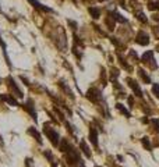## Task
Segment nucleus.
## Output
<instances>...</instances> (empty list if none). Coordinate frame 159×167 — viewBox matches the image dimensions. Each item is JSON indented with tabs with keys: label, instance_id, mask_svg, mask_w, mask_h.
<instances>
[{
	"label": "nucleus",
	"instance_id": "f257e3e1",
	"mask_svg": "<svg viewBox=\"0 0 159 167\" xmlns=\"http://www.w3.org/2000/svg\"><path fill=\"white\" fill-rule=\"evenodd\" d=\"M43 134H45V137L50 141V143L54 146V148H59V143H60V135H59V132H57L54 128H52L48 123L43 125Z\"/></svg>",
	"mask_w": 159,
	"mask_h": 167
},
{
	"label": "nucleus",
	"instance_id": "f03ea898",
	"mask_svg": "<svg viewBox=\"0 0 159 167\" xmlns=\"http://www.w3.org/2000/svg\"><path fill=\"white\" fill-rule=\"evenodd\" d=\"M6 85H7V88L10 89V92H11V95L13 96H17L18 99H22L24 97V93H22V91L20 89V86L17 85V82H15V79L13 78L11 75H9L6 78Z\"/></svg>",
	"mask_w": 159,
	"mask_h": 167
},
{
	"label": "nucleus",
	"instance_id": "7ed1b4c3",
	"mask_svg": "<svg viewBox=\"0 0 159 167\" xmlns=\"http://www.w3.org/2000/svg\"><path fill=\"white\" fill-rule=\"evenodd\" d=\"M22 109L28 113V114L32 117L34 121H38V114H36V110H35V103H34L32 99H27L24 104H22Z\"/></svg>",
	"mask_w": 159,
	"mask_h": 167
},
{
	"label": "nucleus",
	"instance_id": "20e7f679",
	"mask_svg": "<svg viewBox=\"0 0 159 167\" xmlns=\"http://www.w3.org/2000/svg\"><path fill=\"white\" fill-rule=\"evenodd\" d=\"M87 99L91 100L92 103H98V102L102 100V93H101V91L96 89V88H89L87 91Z\"/></svg>",
	"mask_w": 159,
	"mask_h": 167
},
{
	"label": "nucleus",
	"instance_id": "39448f33",
	"mask_svg": "<svg viewBox=\"0 0 159 167\" xmlns=\"http://www.w3.org/2000/svg\"><path fill=\"white\" fill-rule=\"evenodd\" d=\"M0 99L3 100V102H6L9 106H13V107H17L20 106V103H18V100L15 99L13 95L10 93H0Z\"/></svg>",
	"mask_w": 159,
	"mask_h": 167
},
{
	"label": "nucleus",
	"instance_id": "423d86ee",
	"mask_svg": "<svg viewBox=\"0 0 159 167\" xmlns=\"http://www.w3.org/2000/svg\"><path fill=\"white\" fill-rule=\"evenodd\" d=\"M27 134L30 135V137H32L34 139L39 143V145H42V142H43V141H42V135H41V132L38 131V128H35V127L27 128Z\"/></svg>",
	"mask_w": 159,
	"mask_h": 167
},
{
	"label": "nucleus",
	"instance_id": "0eeeda50",
	"mask_svg": "<svg viewBox=\"0 0 159 167\" xmlns=\"http://www.w3.org/2000/svg\"><path fill=\"white\" fill-rule=\"evenodd\" d=\"M135 42H137L138 45L147 46L148 43H149V36H148V35L144 32V31H140V32L137 33V38H135Z\"/></svg>",
	"mask_w": 159,
	"mask_h": 167
},
{
	"label": "nucleus",
	"instance_id": "6e6552de",
	"mask_svg": "<svg viewBox=\"0 0 159 167\" xmlns=\"http://www.w3.org/2000/svg\"><path fill=\"white\" fill-rule=\"evenodd\" d=\"M127 82H129L130 88L134 91V93L137 95V96L142 97V91H141V88H140V85L137 84V81H134V79H131V78H127Z\"/></svg>",
	"mask_w": 159,
	"mask_h": 167
},
{
	"label": "nucleus",
	"instance_id": "1a4fd4ad",
	"mask_svg": "<svg viewBox=\"0 0 159 167\" xmlns=\"http://www.w3.org/2000/svg\"><path fill=\"white\" fill-rule=\"evenodd\" d=\"M88 138H89L91 143H92L95 148H98V131H96V128L92 127V125L89 127V135H88Z\"/></svg>",
	"mask_w": 159,
	"mask_h": 167
},
{
	"label": "nucleus",
	"instance_id": "9d476101",
	"mask_svg": "<svg viewBox=\"0 0 159 167\" xmlns=\"http://www.w3.org/2000/svg\"><path fill=\"white\" fill-rule=\"evenodd\" d=\"M31 4H32L35 9H38V10H41V11H45V13H53V10L50 9V7H48V6H45V4H42V3H39L38 0H28Z\"/></svg>",
	"mask_w": 159,
	"mask_h": 167
},
{
	"label": "nucleus",
	"instance_id": "9b49d317",
	"mask_svg": "<svg viewBox=\"0 0 159 167\" xmlns=\"http://www.w3.org/2000/svg\"><path fill=\"white\" fill-rule=\"evenodd\" d=\"M71 143L69 142V141L66 139V138H63V139H60V143H59V149H60L62 153H66L70 150V148H71Z\"/></svg>",
	"mask_w": 159,
	"mask_h": 167
},
{
	"label": "nucleus",
	"instance_id": "f8f14e48",
	"mask_svg": "<svg viewBox=\"0 0 159 167\" xmlns=\"http://www.w3.org/2000/svg\"><path fill=\"white\" fill-rule=\"evenodd\" d=\"M80 149H81V152L84 153V155L87 156V158H91V156H92V153H91V149H89V146L87 145V142H85L84 139H82L81 142H80Z\"/></svg>",
	"mask_w": 159,
	"mask_h": 167
},
{
	"label": "nucleus",
	"instance_id": "ddd939ff",
	"mask_svg": "<svg viewBox=\"0 0 159 167\" xmlns=\"http://www.w3.org/2000/svg\"><path fill=\"white\" fill-rule=\"evenodd\" d=\"M43 156H45V159L49 161V163H50L52 167H57L56 160H54V158H53V155H52L50 150H43Z\"/></svg>",
	"mask_w": 159,
	"mask_h": 167
},
{
	"label": "nucleus",
	"instance_id": "4468645a",
	"mask_svg": "<svg viewBox=\"0 0 159 167\" xmlns=\"http://www.w3.org/2000/svg\"><path fill=\"white\" fill-rule=\"evenodd\" d=\"M0 47L3 49V55H4V57H6V63H7V66L11 68V61H10V57H9V55H7V52H6V43L3 42V39H2V36H0Z\"/></svg>",
	"mask_w": 159,
	"mask_h": 167
},
{
	"label": "nucleus",
	"instance_id": "2eb2a0df",
	"mask_svg": "<svg viewBox=\"0 0 159 167\" xmlns=\"http://www.w3.org/2000/svg\"><path fill=\"white\" fill-rule=\"evenodd\" d=\"M108 15H110V17L114 20V21H119V22H127V20L124 18L123 15H120V14H119V13H116V11H112V13H109Z\"/></svg>",
	"mask_w": 159,
	"mask_h": 167
},
{
	"label": "nucleus",
	"instance_id": "dca6fc26",
	"mask_svg": "<svg viewBox=\"0 0 159 167\" xmlns=\"http://www.w3.org/2000/svg\"><path fill=\"white\" fill-rule=\"evenodd\" d=\"M59 86H60V88L63 89L64 92H66V93H67V96H70V97H71V99H74V95H73L71 89H70L69 86H67V85H66V84H64L63 81H59Z\"/></svg>",
	"mask_w": 159,
	"mask_h": 167
},
{
	"label": "nucleus",
	"instance_id": "f3484780",
	"mask_svg": "<svg viewBox=\"0 0 159 167\" xmlns=\"http://www.w3.org/2000/svg\"><path fill=\"white\" fill-rule=\"evenodd\" d=\"M153 60V52L152 50H148V52H145L144 55H142V61L144 63H149V61Z\"/></svg>",
	"mask_w": 159,
	"mask_h": 167
},
{
	"label": "nucleus",
	"instance_id": "a211bd4d",
	"mask_svg": "<svg viewBox=\"0 0 159 167\" xmlns=\"http://www.w3.org/2000/svg\"><path fill=\"white\" fill-rule=\"evenodd\" d=\"M138 75H140V78H141L142 81L145 82V84H151V79H149V77L147 75V73H145V71L142 70V68H140V70H138Z\"/></svg>",
	"mask_w": 159,
	"mask_h": 167
},
{
	"label": "nucleus",
	"instance_id": "6ab92c4d",
	"mask_svg": "<svg viewBox=\"0 0 159 167\" xmlns=\"http://www.w3.org/2000/svg\"><path fill=\"white\" fill-rule=\"evenodd\" d=\"M88 11H89V14H91V17L92 18H99V15H101V11H99V9H96V7H89L88 9Z\"/></svg>",
	"mask_w": 159,
	"mask_h": 167
},
{
	"label": "nucleus",
	"instance_id": "aec40b11",
	"mask_svg": "<svg viewBox=\"0 0 159 167\" xmlns=\"http://www.w3.org/2000/svg\"><path fill=\"white\" fill-rule=\"evenodd\" d=\"M116 109L119 110V112H120L123 116H126V117H130V113L127 112V110H126V107H124L121 103H117V104H116Z\"/></svg>",
	"mask_w": 159,
	"mask_h": 167
},
{
	"label": "nucleus",
	"instance_id": "412c9836",
	"mask_svg": "<svg viewBox=\"0 0 159 167\" xmlns=\"http://www.w3.org/2000/svg\"><path fill=\"white\" fill-rule=\"evenodd\" d=\"M141 142H142V145H144V148L147 149V150H151V149H152V146H151V142H149V138H148V137H144V138H142Z\"/></svg>",
	"mask_w": 159,
	"mask_h": 167
},
{
	"label": "nucleus",
	"instance_id": "4be33fe9",
	"mask_svg": "<svg viewBox=\"0 0 159 167\" xmlns=\"http://www.w3.org/2000/svg\"><path fill=\"white\" fill-rule=\"evenodd\" d=\"M106 25H108V28H109V29H110V31H113L114 29V20L113 18H112V17H110V15H108V18H106Z\"/></svg>",
	"mask_w": 159,
	"mask_h": 167
},
{
	"label": "nucleus",
	"instance_id": "5701e85b",
	"mask_svg": "<svg viewBox=\"0 0 159 167\" xmlns=\"http://www.w3.org/2000/svg\"><path fill=\"white\" fill-rule=\"evenodd\" d=\"M24 166H25V167H35V163H34V159H31V158H25V160H24Z\"/></svg>",
	"mask_w": 159,
	"mask_h": 167
},
{
	"label": "nucleus",
	"instance_id": "b1692460",
	"mask_svg": "<svg viewBox=\"0 0 159 167\" xmlns=\"http://www.w3.org/2000/svg\"><path fill=\"white\" fill-rule=\"evenodd\" d=\"M135 17H137L140 21H142V22H147L148 20H147V17H145V14L144 13H141V11H138V13H135Z\"/></svg>",
	"mask_w": 159,
	"mask_h": 167
},
{
	"label": "nucleus",
	"instance_id": "393cba45",
	"mask_svg": "<svg viewBox=\"0 0 159 167\" xmlns=\"http://www.w3.org/2000/svg\"><path fill=\"white\" fill-rule=\"evenodd\" d=\"M152 93L159 99V84H153V86H152Z\"/></svg>",
	"mask_w": 159,
	"mask_h": 167
},
{
	"label": "nucleus",
	"instance_id": "a878e982",
	"mask_svg": "<svg viewBox=\"0 0 159 167\" xmlns=\"http://www.w3.org/2000/svg\"><path fill=\"white\" fill-rule=\"evenodd\" d=\"M119 60H120L121 66H123V67H124V68H126V70H129V71H130V70H131V67H130V66H129V64H127V63H126V60H124V59H123V57H120V56H119Z\"/></svg>",
	"mask_w": 159,
	"mask_h": 167
},
{
	"label": "nucleus",
	"instance_id": "bb28decb",
	"mask_svg": "<svg viewBox=\"0 0 159 167\" xmlns=\"http://www.w3.org/2000/svg\"><path fill=\"white\" fill-rule=\"evenodd\" d=\"M152 125H153V128H155L156 132H159V120L158 119H153L152 120Z\"/></svg>",
	"mask_w": 159,
	"mask_h": 167
},
{
	"label": "nucleus",
	"instance_id": "cd10ccee",
	"mask_svg": "<svg viewBox=\"0 0 159 167\" xmlns=\"http://www.w3.org/2000/svg\"><path fill=\"white\" fill-rule=\"evenodd\" d=\"M54 112L57 113V116H59V119H60L62 121H64V114H63V112H62V110H59L57 107H54Z\"/></svg>",
	"mask_w": 159,
	"mask_h": 167
},
{
	"label": "nucleus",
	"instance_id": "c85d7f7f",
	"mask_svg": "<svg viewBox=\"0 0 159 167\" xmlns=\"http://www.w3.org/2000/svg\"><path fill=\"white\" fill-rule=\"evenodd\" d=\"M20 79H21V81L22 82H24V84H25V85H27V86H31V84H30V81H28V79L27 78H25V77H20Z\"/></svg>",
	"mask_w": 159,
	"mask_h": 167
},
{
	"label": "nucleus",
	"instance_id": "c756f323",
	"mask_svg": "<svg viewBox=\"0 0 159 167\" xmlns=\"http://www.w3.org/2000/svg\"><path fill=\"white\" fill-rule=\"evenodd\" d=\"M69 25L70 27H73V29H77V22L71 21V20H69Z\"/></svg>",
	"mask_w": 159,
	"mask_h": 167
},
{
	"label": "nucleus",
	"instance_id": "7c9ffc66",
	"mask_svg": "<svg viewBox=\"0 0 159 167\" xmlns=\"http://www.w3.org/2000/svg\"><path fill=\"white\" fill-rule=\"evenodd\" d=\"M153 20H155L156 22H159V14H155V15H153Z\"/></svg>",
	"mask_w": 159,
	"mask_h": 167
},
{
	"label": "nucleus",
	"instance_id": "2f4dec72",
	"mask_svg": "<svg viewBox=\"0 0 159 167\" xmlns=\"http://www.w3.org/2000/svg\"><path fill=\"white\" fill-rule=\"evenodd\" d=\"M129 103H130V106H131V104L134 103V100H133V97H129Z\"/></svg>",
	"mask_w": 159,
	"mask_h": 167
},
{
	"label": "nucleus",
	"instance_id": "473e14b6",
	"mask_svg": "<svg viewBox=\"0 0 159 167\" xmlns=\"http://www.w3.org/2000/svg\"><path fill=\"white\" fill-rule=\"evenodd\" d=\"M156 50H158V52H159V45H158V46H156Z\"/></svg>",
	"mask_w": 159,
	"mask_h": 167
},
{
	"label": "nucleus",
	"instance_id": "72a5a7b5",
	"mask_svg": "<svg viewBox=\"0 0 159 167\" xmlns=\"http://www.w3.org/2000/svg\"><path fill=\"white\" fill-rule=\"evenodd\" d=\"M98 2H105V0H98Z\"/></svg>",
	"mask_w": 159,
	"mask_h": 167
},
{
	"label": "nucleus",
	"instance_id": "f704fd0d",
	"mask_svg": "<svg viewBox=\"0 0 159 167\" xmlns=\"http://www.w3.org/2000/svg\"><path fill=\"white\" fill-rule=\"evenodd\" d=\"M0 85H2V79H0Z\"/></svg>",
	"mask_w": 159,
	"mask_h": 167
}]
</instances>
